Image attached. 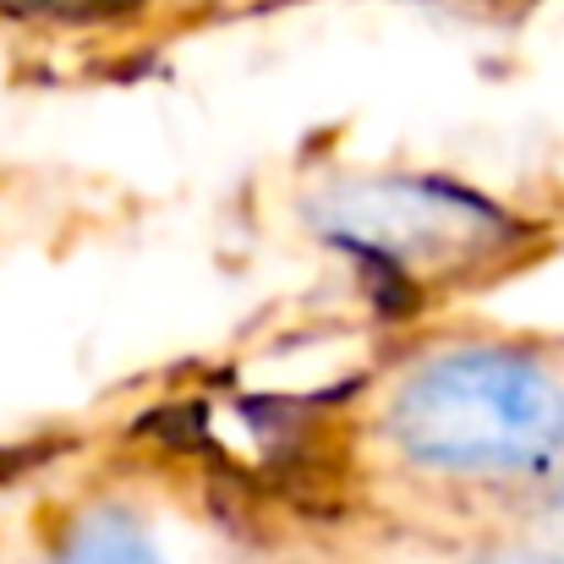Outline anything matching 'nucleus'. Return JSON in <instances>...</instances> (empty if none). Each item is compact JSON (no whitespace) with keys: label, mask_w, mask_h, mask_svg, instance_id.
<instances>
[{"label":"nucleus","mask_w":564,"mask_h":564,"mask_svg":"<svg viewBox=\"0 0 564 564\" xmlns=\"http://www.w3.org/2000/svg\"><path fill=\"white\" fill-rule=\"evenodd\" d=\"M494 225L499 214L466 192L438 182H378L362 192L335 197V230L351 241H368L378 252H438V247H471V225Z\"/></svg>","instance_id":"2"},{"label":"nucleus","mask_w":564,"mask_h":564,"mask_svg":"<svg viewBox=\"0 0 564 564\" xmlns=\"http://www.w3.org/2000/svg\"><path fill=\"white\" fill-rule=\"evenodd\" d=\"M482 564H564V554H554V549H505V554H488Z\"/></svg>","instance_id":"5"},{"label":"nucleus","mask_w":564,"mask_h":564,"mask_svg":"<svg viewBox=\"0 0 564 564\" xmlns=\"http://www.w3.org/2000/svg\"><path fill=\"white\" fill-rule=\"evenodd\" d=\"M389 433L405 460L433 471H543L564 455V383L521 351H444L394 389Z\"/></svg>","instance_id":"1"},{"label":"nucleus","mask_w":564,"mask_h":564,"mask_svg":"<svg viewBox=\"0 0 564 564\" xmlns=\"http://www.w3.org/2000/svg\"><path fill=\"white\" fill-rule=\"evenodd\" d=\"M149 0H0L6 17H33V22H116Z\"/></svg>","instance_id":"4"},{"label":"nucleus","mask_w":564,"mask_h":564,"mask_svg":"<svg viewBox=\"0 0 564 564\" xmlns=\"http://www.w3.org/2000/svg\"><path fill=\"white\" fill-rule=\"evenodd\" d=\"M44 564H165V560H160V549L149 543V532L132 516L99 510V516L77 521L66 532V543Z\"/></svg>","instance_id":"3"}]
</instances>
